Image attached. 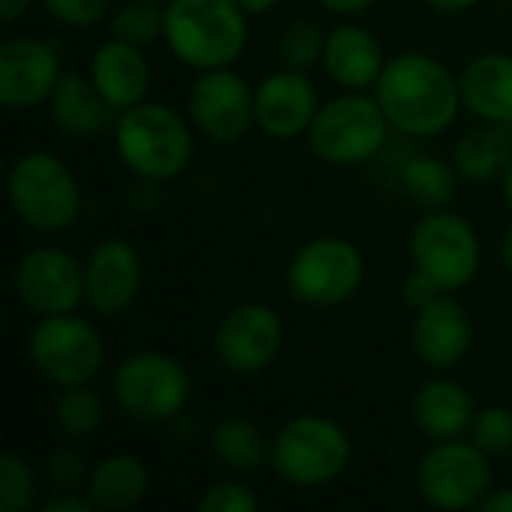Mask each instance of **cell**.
I'll return each instance as SVG.
<instances>
[{
    "instance_id": "obj_1",
    "label": "cell",
    "mask_w": 512,
    "mask_h": 512,
    "mask_svg": "<svg viewBox=\"0 0 512 512\" xmlns=\"http://www.w3.org/2000/svg\"><path fill=\"white\" fill-rule=\"evenodd\" d=\"M372 93L390 129L414 141L444 135L465 111L459 75L429 51L390 57Z\"/></svg>"
},
{
    "instance_id": "obj_2",
    "label": "cell",
    "mask_w": 512,
    "mask_h": 512,
    "mask_svg": "<svg viewBox=\"0 0 512 512\" xmlns=\"http://www.w3.org/2000/svg\"><path fill=\"white\" fill-rule=\"evenodd\" d=\"M111 138L126 171L147 183H168L180 177L195 156L192 120L153 99L120 111L114 117Z\"/></svg>"
},
{
    "instance_id": "obj_3",
    "label": "cell",
    "mask_w": 512,
    "mask_h": 512,
    "mask_svg": "<svg viewBox=\"0 0 512 512\" xmlns=\"http://www.w3.org/2000/svg\"><path fill=\"white\" fill-rule=\"evenodd\" d=\"M249 18L240 0H168L162 39L183 66L222 69L243 57Z\"/></svg>"
},
{
    "instance_id": "obj_4",
    "label": "cell",
    "mask_w": 512,
    "mask_h": 512,
    "mask_svg": "<svg viewBox=\"0 0 512 512\" xmlns=\"http://www.w3.org/2000/svg\"><path fill=\"white\" fill-rule=\"evenodd\" d=\"M6 192L15 219L36 234L69 231L84 210L75 171L48 150L21 153L9 168Z\"/></svg>"
},
{
    "instance_id": "obj_5",
    "label": "cell",
    "mask_w": 512,
    "mask_h": 512,
    "mask_svg": "<svg viewBox=\"0 0 512 512\" xmlns=\"http://www.w3.org/2000/svg\"><path fill=\"white\" fill-rule=\"evenodd\" d=\"M390 132L393 129L375 93L342 90L339 96L321 102L306 141L321 162L336 168H357L384 153Z\"/></svg>"
},
{
    "instance_id": "obj_6",
    "label": "cell",
    "mask_w": 512,
    "mask_h": 512,
    "mask_svg": "<svg viewBox=\"0 0 512 512\" xmlns=\"http://www.w3.org/2000/svg\"><path fill=\"white\" fill-rule=\"evenodd\" d=\"M348 432L324 414H297L270 438V468L297 489L336 483L351 465Z\"/></svg>"
},
{
    "instance_id": "obj_7",
    "label": "cell",
    "mask_w": 512,
    "mask_h": 512,
    "mask_svg": "<svg viewBox=\"0 0 512 512\" xmlns=\"http://www.w3.org/2000/svg\"><path fill=\"white\" fill-rule=\"evenodd\" d=\"M192 378L186 366L165 351H135L111 372V402L135 423L162 426L186 411Z\"/></svg>"
},
{
    "instance_id": "obj_8",
    "label": "cell",
    "mask_w": 512,
    "mask_h": 512,
    "mask_svg": "<svg viewBox=\"0 0 512 512\" xmlns=\"http://www.w3.org/2000/svg\"><path fill=\"white\" fill-rule=\"evenodd\" d=\"M411 261L444 294L468 288L483 264V243L474 222L450 207L426 210L411 231Z\"/></svg>"
},
{
    "instance_id": "obj_9",
    "label": "cell",
    "mask_w": 512,
    "mask_h": 512,
    "mask_svg": "<svg viewBox=\"0 0 512 512\" xmlns=\"http://www.w3.org/2000/svg\"><path fill=\"white\" fill-rule=\"evenodd\" d=\"M366 282V258L345 237H315L297 246L285 267L288 294L309 309L351 303Z\"/></svg>"
},
{
    "instance_id": "obj_10",
    "label": "cell",
    "mask_w": 512,
    "mask_h": 512,
    "mask_svg": "<svg viewBox=\"0 0 512 512\" xmlns=\"http://www.w3.org/2000/svg\"><path fill=\"white\" fill-rule=\"evenodd\" d=\"M27 357L33 372L57 390L90 384L105 369V339L78 312L48 315L30 330Z\"/></svg>"
},
{
    "instance_id": "obj_11",
    "label": "cell",
    "mask_w": 512,
    "mask_h": 512,
    "mask_svg": "<svg viewBox=\"0 0 512 512\" xmlns=\"http://www.w3.org/2000/svg\"><path fill=\"white\" fill-rule=\"evenodd\" d=\"M417 489L435 510H480L492 492V456H486L471 438L432 441L417 465Z\"/></svg>"
},
{
    "instance_id": "obj_12",
    "label": "cell",
    "mask_w": 512,
    "mask_h": 512,
    "mask_svg": "<svg viewBox=\"0 0 512 512\" xmlns=\"http://www.w3.org/2000/svg\"><path fill=\"white\" fill-rule=\"evenodd\" d=\"M186 114L204 138L234 144L255 126V87L234 66L198 72L186 93Z\"/></svg>"
},
{
    "instance_id": "obj_13",
    "label": "cell",
    "mask_w": 512,
    "mask_h": 512,
    "mask_svg": "<svg viewBox=\"0 0 512 512\" xmlns=\"http://www.w3.org/2000/svg\"><path fill=\"white\" fill-rule=\"evenodd\" d=\"M12 291L36 318L75 312L84 303V264L60 246H33L15 264Z\"/></svg>"
},
{
    "instance_id": "obj_14",
    "label": "cell",
    "mask_w": 512,
    "mask_h": 512,
    "mask_svg": "<svg viewBox=\"0 0 512 512\" xmlns=\"http://www.w3.org/2000/svg\"><path fill=\"white\" fill-rule=\"evenodd\" d=\"M285 345V321L267 303L234 306L213 333L216 360L240 378L264 372Z\"/></svg>"
},
{
    "instance_id": "obj_15",
    "label": "cell",
    "mask_w": 512,
    "mask_h": 512,
    "mask_svg": "<svg viewBox=\"0 0 512 512\" xmlns=\"http://www.w3.org/2000/svg\"><path fill=\"white\" fill-rule=\"evenodd\" d=\"M63 78L57 48L39 36H9L0 45V102L9 111L48 105Z\"/></svg>"
},
{
    "instance_id": "obj_16",
    "label": "cell",
    "mask_w": 512,
    "mask_h": 512,
    "mask_svg": "<svg viewBox=\"0 0 512 512\" xmlns=\"http://www.w3.org/2000/svg\"><path fill=\"white\" fill-rule=\"evenodd\" d=\"M321 108L309 72L279 66L255 84V126L273 141L303 138Z\"/></svg>"
},
{
    "instance_id": "obj_17",
    "label": "cell",
    "mask_w": 512,
    "mask_h": 512,
    "mask_svg": "<svg viewBox=\"0 0 512 512\" xmlns=\"http://www.w3.org/2000/svg\"><path fill=\"white\" fill-rule=\"evenodd\" d=\"M144 261L138 249L123 237L99 240L84 261V303L102 315H123L141 294Z\"/></svg>"
},
{
    "instance_id": "obj_18",
    "label": "cell",
    "mask_w": 512,
    "mask_h": 512,
    "mask_svg": "<svg viewBox=\"0 0 512 512\" xmlns=\"http://www.w3.org/2000/svg\"><path fill=\"white\" fill-rule=\"evenodd\" d=\"M411 339L426 369L450 372L471 354L474 324L468 309L456 300V294H438L432 303L417 309Z\"/></svg>"
},
{
    "instance_id": "obj_19",
    "label": "cell",
    "mask_w": 512,
    "mask_h": 512,
    "mask_svg": "<svg viewBox=\"0 0 512 512\" xmlns=\"http://www.w3.org/2000/svg\"><path fill=\"white\" fill-rule=\"evenodd\" d=\"M87 75L117 114L144 102L153 81V69L144 48L117 36H108L93 48L87 60Z\"/></svg>"
},
{
    "instance_id": "obj_20",
    "label": "cell",
    "mask_w": 512,
    "mask_h": 512,
    "mask_svg": "<svg viewBox=\"0 0 512 512\" xmlns=\"http://www.w3.org/2000/svg\"><path fill=\"white\" fill-rule=\"evenodd\" d=\"M387 60L390 57L384 54L381 39L369 27L357 24L354 18L327 30L321 69L327 72V78L336 87H342V90H375Z\"/></svg>"
},
{
    "instance_id": "obj_21",
    "label": "cell",
    "mask_w": 512,
    "mask_h": 512,
    "mask_svg": "<svg viewBox=\"0 0 512 512\" xmlns=\"http://www.w3.org/2000/svg\"><path fill=\"white\" fill-rule=\"evenodd\" d=\"M411 414L417 429L429 441H453L471 432V423L477 417V402L465 384L438 372L435 378L417 387Z\"/></svg>"
},
{
    "instance_id": "obj_22",
    "label": "cell",
    "mask_w": 512,
    "mask_h": 512,
    "mask_svg": "<svg viewBox=\"0 0 512 512\" xmlns=\"http://www.w3.org/2000/svg\"><path fill=\"white\" fill-rule=\"evenodd\" d=\"M48 117L60 135L84 141L111 129L117 111L102 99L87 72H63L48 99Z\"/></svg>"
},
{
    "instance_id": "obj_23",
    "label": "cell",
    "mask_w": 512,
    "mask_h": 512,
    "mask_svg": "<svg viewBox=\"0 0 512 512\" xmlns=\"http://www.w3.org/2000/svg\"><path fill=\"white\" fill-rule=\"evenodd\" d=\"M462 105L486 123H512V54L483 51L459 75Z\"/></svg>"
},
{
    "instance_id": "obj_24",
    "label": "cell",
    "mask_w": 512,
    "mask_h": 512,
    "mask_svg": "<svg viewBox=\"0 0 512 512\" xmlns=\"http://www.w3.org/2000/svg\"><path fill=\"white\" fill-rule=\"evenodd\" d=\"M150 489V471L135 453H111L90 465L87 474V498L96 510L123 512L138 507Z\"/></svg>"
},
{
    "instance_id": "obj_25",
    "label": "cell",
    "mask_w": 512,
    "mask_h": 512,
    "mask_svg": "<svg viewBox=\"0 0 512 512\" xmlns=\"http://www.w3.org/2000/svg\"><path fill=\"white\" fill-rule=\"evenodd\" d=\"M512 162V123H486L465 129L453 147V165L468 183H495Z\"/></svg>"
},
{
    "instance_id": "obj_26",
    "label": "cell",
    "mask_w": 512,
    "mask_h": 512,
    "mask_svg": "<svg viewBox=\"0 0 512 512\" xmlns=\"http://www.w3.org/2000/svg\"><path fill=\"white\" fill-rule=\"evenodd\" d=\"M210 450L231 474H252L270 462V438L246 417H225L210 432Z\"/></svg>"
},
{
    "instance_id": "obj_27",
    "label": "cell",
    "mask_w": 512,
    "mask_h": 512,
    "mask_svg": "<svg viewBox=\"0 0 512 512\" xmlns=\"http://www.w3.org/2000/svg\"><path fill=\"white\" fill-rule=\"evenodd\" d=\"M459 171L453 162H444L429 153L408 156L399 168L402 189L423 207V210H441L450 207L459 192Z\"/></svg>"
},
{
    "instance_id": "obj_28",
    "label": "cell",
    "mask_w": 512,
    "mask_h": 512,
    "mask_svg": "<svg viewBox=\"0 0 512 512\" xmlns=\"http://www.w3.org/2000/svg\"><path fill=\"white\" fill-rule=\"evenodd\" d=\"M51 420L66 441H84L105 426V399L90 384L63 387L54 399Z\"/></svg>"
},
{
    "instance_id": "obj_29",
    "label": "cell",
    "mask_w": 512,
    "mask_h": 512,
    "mask_svg": "<svg viewBox=\"0 0 512 512\" xmlns=\"http://www.w3.org/2000/svg\"><path fill=\"white\" fill-rule=\"evenodd\" d=\"M165 33V3L153 0H126L108 15V36L126 39L132 45H153Z\"/></svg>"
},
{
    "instance_id": "obj_30",
    "label": "cell",
    "mask_w": 512,
    "mask_h": 512,
    "mask_svg": "<svg viewBox=\"0 0 512 512\" xmlns=\"http://www.w3.org/2000/svg\"><path fill=\"white\" fill-rule=\"evenodd\" d=\"M324 42H327V33L315 21L297 18V21L285 24V30L279 33V42H276L279 63L288 66V69L309 72V69L321 66Z\"/></svg>"
},
{
    "instance_id": "obj_31",
    "label": "cell",
    "mask_w": 512,
    "mask_h": 512,
    "mask_svg": "<svg viewBox=\"0 0 512 512\" xmlns=\"http://www.w3.org/2000/svg\"><path fill=\"white\" fill-rule=\"evenodd\" d=\"M39 477L33 465L21 456L6 450L0 456V512H24L36 504Z\"/></svg>"
},
{
    "instance_id": "obj_32",
    "label": "cell",
    "mask_w": 512,
    "mask_h": 512,
    "mask_svg": "<svg viewBox=\"0 0 512 512\" xmlns=\"http://www.w3.org/2000/svg\"><path fill=\"white\" fill-rule=\"evenodd\" d=\"M468 438L492 459L512 453V408L486 405L477 411Z\"/></svg>"
},
{
    "instance_id": "obj_33",
    "label": "cell",
    "mask_w": 512,
    "mask_h": 512,
    "mask_svg": "<svg viewBox=\"0 0 512 512\" xmlns=\"http://www.w3.org/2000/svg\"><path fill=\"white\" fill-rule=\"evenodd\" d=\"M258 495L243 483V480H216L204 489L198 510L201 512H255L258 510Z\"/></svg>"
},
{
    "instance_id": "obj_34",
    "label": "cell",
    "mask_w": 512,
    "mask_h": 512,
    "mask_svg": "<svg viewBox=\"0 0 512 512\" xmlns=\"http://www.w3.org/2000/svg\"><path fill=\"white\" fill-rule=\"evenodd\" d=\"M90 465L75 447H60L45 462V477L54 492H84Z\"/></svg>"
},
{
    "instance_id": "obj_35",
    "label": "cell",
    "mask_w": 512,
    "mask_h": 512,
    "mask_svg": "<svg viewBox=\"0 0 512 512\" xmlns=\"http://www.w3.org/2000/svg\"><path fill=\"white\" fill-rule=\"evenodd\" d=\"M42 9L63 27L87 30L111 15V0H39Z\"/></svg>"
},
{
    "instance_id": "obj_36",
    "label": "cell",
    "mask_w": 512,
    "mask_h": 512,
    "mask_svg": "<svg viewBox=\"0 0 512 512\" xmlns=\"http://www.w3.org/2000/svg\"><path fill=\"white\" fill-rule=\"evenodd\" d=\"M438 294H444L432 279H426L420 270H414L405 282H402V300L417 312V309H423L426 303H432Z\"/></svg>"
},
{
    "instance_id": "obj_37",
    "label": "cell",
    "mask_w": 512,
    "mask_h": 512,
    "mask_svg": "<svg viewBox=\"0 0 512 512\" xmlns=\"http://www.w3.org/2000/svg\"><path fill=\"white\" fill-rule=\"evenodd\" d=\"M42 512H93L96 504L87 498V492H54L48 501H42Z\"/></svg>"
},
{
    "instance_id": "obj_38",
    "label": "cell",
    "mask_w": 512,
    "mask_h": 512,
    "mask_svg": "<svg viewBox=\"0 0 512 512\" xmlns=\"http://www.w3.org/2000/svg\"><path fill=\"white\" fill-rule=\"evenodd\" d=\"M324 12L348 21V18H360L363 12H369L378 0H315Z\"/></svg>"
},
{
    "instance_id": "obj_39",
    "label": "cell",
    "mask_w": 512,
    "mask_h": 512,
    "mask_svg": "<svg viewBox=\"0 0 512 512\" xmlns=\"http://www.w3.org/2000/svg\"><path fill=\"white\" fill-rule=\"evenodd\" d=\"M429 9H435V12H441V15H462V12H471V9H477L480 3H486V0H423Z\"/></svg>"
},
{
    "instance_id": "obj_40",
    "label": "cell",
    "mask_w": 512,
    "mask_h": 512,
    "mask_svg": "<svg viewBox=\"0 0 512 512\" xmlns=\"http://www.w3.org/2000/svg\"><path fill=\"white\" fill-rule=\"evenodd\" d=\"M480 510L486 512H512V486H504V489H495L483 498Z\"/></svg>"
},
{
    "instance_id": "obj_41",
    "label": "cell",
    "mask_w": 512,
    "mask_h": 512,
    "mask_svg": "<svg viewBox=\"0 0 512 512\" xmlns=\"http://www.w3.org/2000/svg\"><path fill=\"white\" fill-rule=\"evenodd\" d=\"M33 3L36 0H0V18H3V24H15L18 18H24Z\"/></svg>"
},
{
    "instance_id": "obj_42",
    "label": "cell",
    "mask_w": 512,
    "mask_h": 512,
    "mask_svg": "<svg viewBox=\"0 0 512 512\" xmlns=\"http://www.w3.org/2000/svg\"><path fill=\"white\" fill-rule=\"evenodd\" d=\"M240 3H243V9L249 15H264V12H270V9L279 6V0H240Z\"/></svg>"
},
{
    "instance_id": "obj_43",
    "label": "cell",
    "mask_w": 512,
    "mask_h": 512,
    "mask_svg": "<svg viewBox=\"0 0 512 512\" xmlns=\"http://www.w3.org/2000/svg\"><path fill=\"white\" fill-rule=\"evenodd\" d=\"M501 261H504L507 273H512V225L507 228V234L501 237Z\"/></svg>"
},
{
    "instance_id": "obj_44",
    "label": "cell",
    "mask_w": 512,
    "mask_h": 512,
    "mask_svg": "<svg viewBox=\"0 0 512 512\" xmlns=\"http://www.w3.org/2000/svg\"><path fill=\"white\" fill-rule=\"evenodd\" d=\"M501 192H504V201H507V207H510L512 213V162L510 168L504 171V177H501Z\"/></svg>"
},
{
    "instance_id": "obj_45",
    "label": "cell",
    "mask_w": 512,
    "mask_h": 512,
    "mask_svg": "<svg viewBox=\"0 0 512 512\" xmlns=\"http://www.w3.org/2000/svg\"><path fill=\"white\" fill-rule=\"evenodd\" d=\"M153 3H168V0H153Z\"/></svg>"
}]
</instances>
